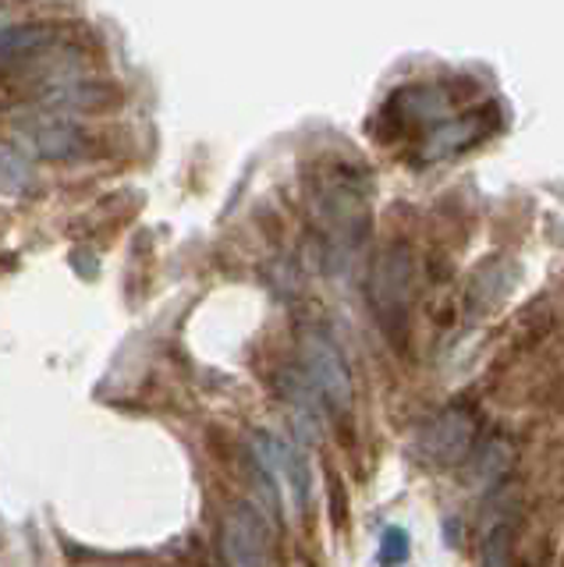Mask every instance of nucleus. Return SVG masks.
Returning <instances> with one entry per match:
<instances>
[{
	"label": "nucleus",
	"instance_id": "obj_13",
	"mask_svg": "<svg viewBox=\"0 0 564 567\" xmlns=\"http://www.w3.org/2000/svg\"><path fill=\"white\" fill-rule=\"evenodd\" d=\"M483 567H507V532H504V528H498V532H493V536L486 539Z\"/></svg>",
	"mask_w": 564,
	"mask_h": 567
},
{
	"label": "nucleus",
	"instance_id": "obj_1",
	"mask_svg": "<svg viewBox=\"0 0 564 567\" xmlns=\"http://www.w3.org/2000/svg\"><path fill=\"white\" fill-rule=\"evenodd\" d=\"M316 224L324 230V241L330 256L348 259L366 241L369 230V199L366 182L356 171H338L334 177H324L312 195Z\"/></svg>",
	"mask_w": 564,
	"mask_h": 567
},
{
	"label": "nucleus",
	"instance_id": "obj_6",
	"mask_svg": "<svg viewBox=\"0 0 564 567\" xmlns=\"http://www.w3.org/2000/svg\"><path fill=\"white\" fill-rule=\"evenodd\" d=\"M253 454H256V465L259 472L270 478V483L277 486H285L291 493V501L298 511H306L309 507V486H312V478H309V468H306V461L302 454H298L291 443L285 440H277L270 433H259L253 440Z\"/></svg>",
	"mask_w": 564,
	"mask_h": 567
},
{
	"label": "nucleus",
	"instance_id": "obj_5",
	"mask_svg": "<svg viewBox=\"0 0 564 567\" xmlns=\"http://www.w3.org/2000/svg\"><path fill=\"white\" fill-rule=\"evenodd\" d=\"M14 135H19V146L25 153L43 156V159H72L85 150V135L75 124L50 111L25 114V121L14 128Z\"/></svg>",
	"mask_w": 564,
	"mask_h": 567
},
{
	"label": "nucleus",
	"instance_id": "obj_2",
	"mask_svg": "<svg viewBox=\"0 0 564 567\" xmlns=\"http://www.w3.org/2000/svg\"><path fill=\"white\" fill-rule=\"evenodd\" d=\"M369 301H373L380 327L398 341L412 306V259L404 248H387V252L377 256L373 280H369Z\"/></svg>",
	"mask_w": 564,
	"mask_h": 567
},
{
	"label": "nucleus",
	"instance_id": "obj_8",
	"mask_svg": "<svg viewBox=\"0 0 564 567\" xmlns=\"http://www.w3.org/2000/svg\"><path fill=\"white\" fill-rule=\"evenodd\" d=\"M486 135V117L483 114H465V117H458V121H448V124H440L437 132H430L427 138V159H444L451 153H462L469 150L472 142H480Z\"/></svg>",
	"mask_w": 564,
	"mask_h": 567
},
{
	"label": "nucleus",
	"instance_id": "obj_7",
	"mask_svg": "<svg viewBox=\"0 0 564 567\" xmlns=\"http://www.w3.org/2000/svg\"><path fill=\"white\" fill-rule=\"evenodd\" d=\"M224 567H267V528L253 507H235L221 528Z\"/></svg>",
	"mask_w": 564,
	"mask_h": 567
},
{
	"label": "nucleus",
	"instance_id": "obj_10",
	"mask_svg": "<svg viewBox=\"0 0 564 567\" xmlns=\"http://www.w3.org/2000/svg\"><path fill=\"white\" fill-rule=\"evenodd\" d=\"M32 188H37V171H32L29 156L14 146H0V195L25 199Z\"/></svg>",
	"mask_w": 564,
	"mask_h": 567
},
{
	"label": "nucleus",
	"instance_id": "obj_9",
	"mask_svg": "<svg viewBox=\"0 0 564 567\" xmlns=\"http://www.w3.org/2000/svg\"><path fill=\"white\" fill-rule=\"evenodd\" d=\"M50 40H54V32L47 25H8L0 29V64H14V61H25L32 53H40Z\"/></svg>",
	"mask_w": 564,
	"mask_h": 567
},
{
	"label": "nucleus",
	"instance_id": "obj_3",
	"mask_svg": "<svg viewBox=\"0 0 564 567\" xmlns=\"http://www.w3.org/2000/svg\"><path fill=\"white\" fill-rule=\"evenodd\" d=\"M302 377L309 380V386L320 394L324 408H330V412H345V408L351 404L348 362L324 333L302 337Z\"/></svg>",
	"mask_w": 564,
	"mask_h": 567
},
{
	"label": "nucleus",
	"instance_id": "obj_11",
	"mask_svg": "<svg viewBox=\"0 0 564 567\" xmlns=\"http://www.w3.org/2000/svg\"><path fill=\"white\" fill-rule=\"evenodd\" d=\"M409 549H412V539H409V532H404L401 525H387L383 528V536H380V549H377V557L383 567H398L409 560Z\"/></svg>",
	"mask_w": 564,
	"mask_h": 567
},
{
	"label": "nucleus",
	"instance_id": "obj_12",
	"mask_svg": "<svg viewBox=\"0 0 564 567\" xmlns=\"http://www.w3.org/2000/svg\"><path fill=\"white\" fill-rule=\"evenodd\" d=\"M507 465V451H504V443H493V447H486V454H480L475 457V478H480V483H490L493 475H498L501 468Z\"/></svg>",
	"mask_w": 564,
	"mask_h": 567
},
{
	"label": "nucleus",
	"instance_id": "obj_4",
	"mask_svg": "<svg viewBox=\"0 0 564 567\" xmlns=\"http://www.w3.org/2000/svg\"><path fill=\"white\" fill-rule=\"evenodd\" d=\"M472 440H475V419L469 408H444L427 430L419 433L416 440V451L422 461L430 465H454L472 451Z\"/></svg>",
	"mask_w": 564,
	"mask_h": 567
}]
</instances>
